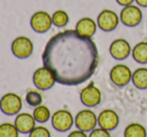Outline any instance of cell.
<instances>
[{
	"label": "cell",
	"instance_id": "cell-18",
	"mask_svg": "<svg viewBox=\"0 0 147 137\" xmlns=\"http://www.w3.org/2000/svg\"><path fill=\"white\" fill-rule=\"evenodd\" d=\"M124 137H147V132L141 124L131 123L124 130Z\"/></svg>",
	"mask_w": 147,
	"mask_h": 137
},
{
	"label": "cell",
	"instance_id": "cell-8",
	"mask_svg": "<svg viewBox=\"0 0 147 137\" xmlns=\"http://www.w3.org/2000/svg\"><path fill=\"white\" fill-rule=\"evenodd\" d=\"M132 72L128 66L117 64L111 69L110 79L118 87H123L132 80Z\"/></svg>",
	"mask_w": 147,
	"mask_h": 137
},
{
	"label": "cell",
	"instance_id": "cell-7",
	"mask_svg": "<svg viewBox=\"0 0 147 137\" xmlns=\"http://www.w3.org/2000/svg\"><path fill=\"white\" fill-rule=\"evenodd\" d=\"M52 24V16L45 11H37L31 16L30 26L37 33L47 32L51 28Z\"/></svg>",
	"mask_w": 147,
	"mask_h": 137
},
{
	"label": "cell",
	"instance_id": "cell-10",
	"mask_svg": "<svg viewBox=\"0 0 147 137\" xmlns=\"http://www.w3.org/2000/svg\"><path fill=\"white\" fill-rule=\"evenodd\" d=\"M80 100L87 107H95L101 101V92L93 83L88 84L80 92Z\"/></svg>",
	"mask_w": 147,
	"mask_h": 137
},
{
	"label": "cell",
	"instance_id": "cell-19",
	"mask_svg": "<svg viewBox=\"0 0 147 137\" xmlns=\"http://www.w3.org/2000/svg\"><path fill=\"white\" fill-rule=\"evenodd\" d=\"M33 116L38 123H45L51 118L50 110L45 105H38L33 110Z\"/></svg>",
	"mask_w": 147,
	"mask_h": 137
},
{
	"label": "cell",
	"instance_id": "cell-22",
	"mask_svg": "<svg viewBox=\"0 0 147 137\" xmlns=\"http://www.w3.org/2000/svg\"><path fill=\"white\" fill-rule=\"evenodd\" d=\"M42 95L40 92L36 90H29L27 91L25 95V101L27 102L28 105L32 107H36L38 105H41L42 103Z\"/></svg>",
	"mask_w": 147,
	"mask_h": 137
},
{
	"label": "cell",
	"instance_id": "cell-17",
	"mask_svg": "<svg viewBox=\"0 0 147 137\" xmlns=\"http://www.w3.org/2000/svg\"><path fill=\"white\" fill-rule=\"evenodd\" d=\"M132 56L138 63H147V42H139L132 49Z\"/></svg>",
	"mask_w": 147,
	"mask_h": 137
},
{
	"label": "cell",
	"instance_id": "cell-14",
	"mask_svg": "<svg viewBox=\"0 0 147 137\" xmlns=\"http://www.w3.org/2000/svg\"><path fill=\"white\" fill-rule=\"evenodd\" d=\"M98 124L101 128L108 131L114 130L119 124V117L112 109H105L98 115Z\"/></svg>",
	"mask_w": 147,
	"mask_h": 137
},
{
	"label": "cell",
	"instance_id": "cell-1",
	"mask_svg": "<svg viewBox=\"0 0 147 137\" xmlns=\"http://www.w3.org/2000/svg\"><path fill=\"white\" fill-rule=\"evenodd\" d=\"M42 62L54 74L57 83L76 86L94 74L99 55L92 39L68 29L49 39L43 50Z\"/></svg>",
	"mask_w": 147,
	"mask_h": 137
},
{
	"label": "cell",
	"instance_id": "cell-23",
	"mask_svg": "<svg viewBox=\"0 0 147 137\" xmlns=\"http://www.w3.org/2000/svg\"><path fill=\"white\" fill-rule=\"evenodd\" d=\"M28 135L29 137H51L50 131L44 126H36Z\"/></svg>",
	"mask_w": 147,
	"mask_h": 137
},
{
	"label": "cell",
	"instance_id": "cell-24",
	"mask_svg": "<svg viewBox=\"0 0 147 137\" xmlns=\"http://www.w3.org/2000/svg\"><path fill=\"white\" fill-rule=\"evenodd\" d=\"M88 137H111L108 130L103 129V128H94L90 131Z\"/></svg>",
	"mask_w": 147,
	"mask_h": 137
},
{
	"label": "cell",
	"instance_id": "cell-26",
	"mask_svg": "<svg viewBox=\"0 0 147 137\" xmlns=\"http://www.w3.org/2000/svg\"><path fill=\"white\" fill-rule=\"evenodd\" d=\"M116 1L118 4H120L122 6H128V5H131L134 0H116Z\"/></svg>",
	"mask_w": 147,
	"mask_h": 137
},
{
	"label": "cell",
	"instance_id": "cell-6",
	"mask_svg": "<svg viewBox=\"0 0 147 137\" xmlns=\"http://www.w3.org/2000/svg\"><path fill=\"white\" fill-rule=\"evenodd\" d=\"M11 51L15 57L26 59L33 52V43L28 37L18 36L11 43Z\"/></svg>",
	"mask_w": 147,
	"mask_h": 137
},
{
	"label": "cell",
	"instance_id": "cell-2",
	"mask_svg": "<svg viewBox=\"0 0 147 137\" xmlns=\"http://www.w3.org/2000/svg\"><path fill=\"white\" fill-rule=\"evenodd\" d=\"M22 109V99L18 94L9 92L4 94L0 99V110L7 116H14L20 113Z\"/></svg>",
	"mask_w": 147,
	"mask_h": 137
},
{
	"label": "cell",
	"instance_id": "cell-25",
	"mask_svg": "<svg viewBox=\"0 0 147 137\" xmlns=\"http://www.w3.org/2000/svg\"><path fill=\"white\" fill-rule=\"evenodd\" d=\"M67 137H88V136L84 131L78 129V130H74V131L70 132Z\"/></svg>",
	"mask_w": 147,
	"mask_h": 137
},
{
	"label": "cell",
	"instance_id": "cell-15",
	"mask_svg": "<svg viewBox=\"0 0 147 137\" xmlns=\"http://www.w3.org/2000/svg\"><path fill=\"white\" fill-rule=\"evenodd\" d=\"M96 28L97 25L94 22V20L89 17H84L77 22L75 30L81 36L91 38L95 34V32H96Z\"/></svg>",
	"mask_w": 147,
	"mask_h": 137
},
{
	"label": "cell",
	"instance_id": "cell-12",
	"mask_svg": "<svg viewBox=\"0 0 147 137\" xmlns=\"http://www.w3.org/2000/svg\"><path fill=\"white\" fill-rule=\"evenodd\" d=\"M14 124H15L19 133L29 134L36 127V120H35L33 114L22 112V113H18L16 115Z\"/></svg>",
	"mask_w": 147,
	"mask_h": 137
},
{
	"label": "cell",
	"instance_id": "cell-9",
	"mask_svg": "<svg viewBox=\"0 0 147 137\" xmlns=\"http://www.w3.org/2000/svg\"><path fill=\"white\" fill-rule=\"evenodd\" d=\"M120 19H121V22L124 25L133 27V26L138 25L141 22L142 12L138 8V6H124V8L120 12Z\"/></svg>",
	"mask_w": 147,
	"mask_h": 137
},
{
	"label": "cell",
	"instance_id": "cell-3",
	"mask_svg": "<svg viewBox=\"0 0 147 137\" xmlns=\"http://www.w3.org/2000/svg\"><path fill=\"white\" fill-rule=\"evenodd\" d=\"M32 81L37 89L46 91L54 86V84L56 83V79H55L54 74L48 68L42 66L34 71Z\"/></svg>",
	"mask_w": 147,
	"mask_h": 137
},
{
	"label": "cell",
	"instance_id": "cell-16",
	"mask_svg": "<svg viewBox=\"0 0 147 137\" xmlns=\"http://www.w3.org/2000/svg\"><path fill=\"white\" fill-rule=\"evenodd\" d=\"M132 82L138 89H147V68L136 69L132 74Z\"/></svg>",
	"mask_w": 147,
	"mask_h": 137
},
{
	"label": "cell",
	"instance_id": "cell-20",
	"mask_svg": "<svg viewBox=\"0 0 147 137\" xmlns=\"http://www.w3.org/2000/svg\"><path fill=\"white\" fill-rule=\"evenodd\" d=\"M0 137H19V131L15 124L4 122L0 124Z\"/></svg>",
	"mask_w": 147,
	"mask_h": 137
},
{
	"label": "cell",
	"instance_id": "cell-5",
	"mask_svg": "<svg viewBox=\"0 0 147 137\" xmlns=\"http://www.w3.org/2000/svg\"><path fill=\"white\" fill-rule=\"evenodd\" d=\"M98 123V117L90 109H83L75 116V126L77 129L84 132H90L96 127Z\"/></svg>",
	"mask_w": 147,
	"mask_h": 137
},
{
	"label": "cell",
	"instance_id": "cell-4",
	"mask_svg": "<svg viewBox=\"0 0 147 137\" xmlns=\"http://www.w3.org/2000/svg\"><path fill=\"white\" fill-rule=\"evenodd\" d=\"M75 123V119L72 116L71 112L66 109L57 110L51 116V124L53 128L58 132L69 131Z\"/></svg>",
	"mask_w": 147,
	"mask_h": 137
},
{
	"label": "cell",
	"instance_id": "cell-27",
	"mask_svg": "<svg viewBox=\"0 0 147 137\" xmlns=\"http://www.w3.org/2000/svg\"><path fill=\"white\" fill-rule=\"evenodd\" d=\"M137 4L142 7H147V0H135Z\"/></svg>",
	"mask_w": 147,
	"mask_h": 137
},
{
	"label": "cell",
	"instance_id": "cell-11",
	"mask_svg": "<svg viewBox=\"0 0 147 137\" xmlns=\"http://www.w3.org/2000/svg\"><path fill=\"white\" fill-rule=\"evenodd\" d=\"M119 23V18L117 14L114 11L109 9H105L100 12V14L97 17V25L98 27L103 31H109L114 30L117 27Z\"/></svg>",
	"mask_w": 147,
	"mask_h": 137
},
{
	"label": "cell",
	"instance_id": "cell-21",
	"mask_svg": "<svg viewBox=\"0 0 147 137\" xmlns=\"http://www.w3.org/2000/svg\"><path fill=\"white\" fill-rule=\"evenodd\" d=\"M69 21V16L64 10H57L52 15V22L56 27H64Z\"/></svg>",
	"mask_w": 147,
	"mask_h": 137
},
{
	"label": "cell",
	"instance_id": "cell-13",
	"mask_svg": "<svg viewBox=\"0 0 147 137\" xmlns=\"http://www.w3.org/2000/svg\"><path fill=\"white\" fill-rule=\"evenodd\" d=\"M109 52L111 56L116 60H124L132 52L130 44L127 40L123 38H119L114 40L110 44Z\"/></svg>",
	"mask_w": 147,
	"mask_h": 137
}]
</instances>
